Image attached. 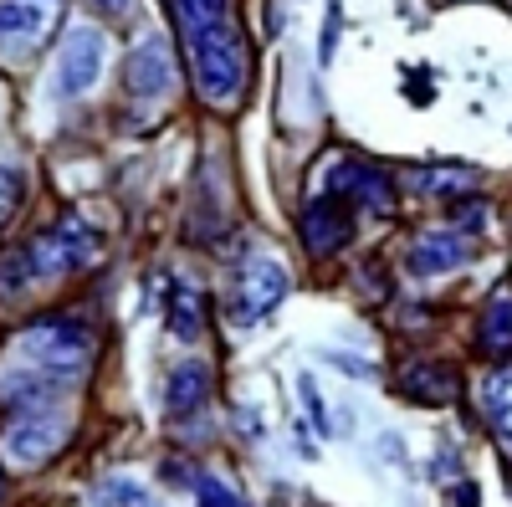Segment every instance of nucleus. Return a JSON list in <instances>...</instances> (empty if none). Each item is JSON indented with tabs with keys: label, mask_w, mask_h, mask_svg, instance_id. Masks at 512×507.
Returning a JSON list of instances; mask_svg holds the SVG:
<instances>
[{
	"label": "nucleus",
	"mask_w": 512,
	"mask_h": 507,
	"mask_svg": "<svg viewBox=\"0 0 512 507\" xmlns=\"http://www.w3.org/2000/svg\"><path fill=\"white\" fill-rule=\"evenodd\" d=\"M98 6H103V11H123V6H128V0H98Z\"/></svg>",
	"instance_id": "nucleus-27"
},
{
	"label": "nucleus",
	"mask_w": 512,
	"mask_h": 507,
	"mask_svg": "<svg viewBox=\"0 0 512 507\" xmlns=\"http://www.w3.org/2000/svg\"><path fill=\"white\" fill-rule=\"evenodd\" d=\"M451 216H456L461 231H482V226H487V205H482V200H477V205H451Z\"/></svg>",
	"instance_id": "nucleus-24"
},
{
	"label": "nucleus",
	"mask_w": 512,
	"mask_h": 507,
	"mask_svg": "<svg viewBox=\"0 0 512 507\" xmlns=\"http://www.w3.org/2000/svg\"><path fill=\"white\" fill-rule=\"evenodd\" d=\"M169 328H175V338H200L205 318H200V298H195V287H175L169 292Z\"/></svg>",
	"instance_id": "nucleus-15"
},
{
	"label": "nucleus",
	"mask_w": 512,
	"mask_h": 507,
	"mask_svg": "<svg viewBox=\"0 0 512 507\" xmlns=\"http://www.w3.org/2000/svg\"><path fill=\"white\" fill-rule=\"evenodd\" d=\"M287 298V267L267 251H246L236 262V313L241 318H267Z\"/></svg>",
	"instance_id": "nucleus-5"
},
{
	"label": "nucleus",
	"mask_w": 512,
	"mask_h": 507,
	"mask_svg": "<svg viewBox=\"0 0 512 507\" xmlns=\"http://www.w3.org/2000/svg\"><path fill=\"white\" fill-rule=\"evenodd\" d=\"M98 231L88 221H77V216H62L57 226H47L26 251H31V267L36 277H57V272H77V267H88L98 257Z\"/></svg>",
	"instance_id": "nucleus-3"
},
{
	"label": "nucleus",
	"mask_w": 512,
	"mask_h": 507,
	"mask_svg": "<svg viewBox=\"0 0 512 507\" xmlns=\"http://www.w3.org/2000/svg\"><path fill=\"white\" fill-rule=\"evenodd\" d=\"M185 47H190V77H195V93L205 103H236L246 93V36L231 16L210 21L185 31Z\"/></svg>",
	"instance_id": "nucleus-1"
},
{
	"label": "nucleus",
	"mask_w": 512,
	"mask_h": 507,
	"mask_svg": "<svg viewBox=\"0 0 512 507\" xmlns=\"http://www.w3.org/2000/svg\"><path fill=\"white\" fill-rule=\"evenodd\" d=\"M103 52H108V41H103L98 26H72L67 41H62V57H57V93L62 98L88 93L103 72Z\"/></svg>",
	"instance_id": "nucleus-7"
},
{
	"label": "nucleus",
	"mask_w": 512,
	"mask_h": 507,
	"mask_svg": "<svg viewBox=\"0 0 512 507\" xmlns=\"http://www.w3.org/2000/svg\"><path fill=\"white\" fill-rule=\"evenodd\" d=\"M52 36V0H0V52L26 57Z\"/></svg>",
	"instance_id": "nucleus-8"
},
{
	"label": "nucleus",
	"mask_w": 512,
	"mask_h": 507,
	"mask_svg": "<svg viewBox=\"0 0 512 507\" xmlns=\"http://www.w3.org/2000/svg\"><path fill=\"white\" fill-rule=\"evenodd\" d=\"M175 16H180V31H195V26L231 16V0H175Z\"/></svg>",
	"instance_id": "nucleus-19"
},
{
	"label": "nucleus",
	"mask_w": 512,
	"mask_h": 507,
	"mask_svg": "<svg viewBox=\"0 0 512 507\" xmlns=\"http://www.w3.org/2000/svg\"><path fill=\"white\" fill-rule=\"evenodd\" d=\"M0 497H6V477H0Z\"/></svg>",
	"instance_id": "nucleus-28"
},
{
	"label": "nucleus",
	"mask_w": 512,
	"mask_h": 507,
	"mask_svg": "<svg viewBox=\"0 0 512 507\" xmlns=\"http://www.w3.org/2000/svg\"><path fill=\"white\" fill-rule=\"evenodd\" d=\"M16 205H21V175L0 164V226H6V221L16 216Z\"/></svg>",
	"instance_id": "nucleus-23"
},
{
	"label": "nucleus",
	"mask_w": 512,
	"mask_h": 507,
	"mask_svg": "<svg viewBox=\"0 0 512 507\" xmlns=\"http://www.w3.org/2000/svg\"><path fill=\"white\" fill-rule=\"evenodd\" d=\"M466 257H472V241L461 231H425L410 246V272L415 277H446V272L466 267Z\"/></svg>",
	"instance_id": "nucleus-11"
},
{
	"label": "nucleus",
	"mask_w": 512,
	"mask_h": 507,
	"mask_svg": "<svg viewBox=\"0 0 512 507\" xmlns=\"http://www.w3.org/2000/svg\"><path fill=\"white\" fill-rule=\"evenodd\" d=\"M123 82L134 98H164L175 88V57H169V41L164 36H144L134 52H128Z\"/></svg>",
	"instance_id": "nucleus-9"
},
{
	"label": "nucleus",
	"mask_w": 512,
	"mask_h": 507,
	"mask_svg": "<svg viewBox=\"0 0 512 507\" xmlns=\"http://www.w3.org/2000/svg\"><path fill=\"white\" fill-rule=\"evenodd\" d=\"M98 502L103 507H159L154 492L144 482H134V477H103L98 482Z\"/></svg>",
	"instance_id": "nucleus-16"
},
{
	"label": "nucleus",
	"mask_w": 512,
	"mask_h": 507,
	"mask_svg": "<svg viewBox=\"0 0 512 507\" xmlns=\"http://www.w3.org/2000/svg\"><path fill=\"white\" fill-rule=\"evenodd\" d=\"M333 41H338V0H328V26H323V62L333 57Z\"/></svg>",
	"instance_id": "nucleus-25"
},
{
	"label": "nucleus",
	"mask_w": 512,
	"mask_h": 507,
	"mask_svg": "<svg viewBox=\"0 0 512 507\" xmlns=\"http://www.w3.org/2000/svg\"><path fill=\"white\" fill-rule=\"evenodd\" d=\"M349 236H354V221H349V210L338 205L333 195L308 200V210H303V246L313 251V257H333L338 246H349Z\"/></svg>",
	"instance_id": "nucleus-10"
},
{
	"label": "nucleus",
	"mask_w": 512,
	"mask_h": 507,
	"mask_svg": "<svg viewBox=\"0 0 512 507\" xmlns=\"http://www.w3.org/2000/svg\"><path fill=\"white\" fill-rule=\"evenodd\" d=\"M297 400H303L308 420H313V426H318L323 436H333V431H338L333 420H328V405H323V395H318V385H313V374H303V379H297Z\"/></svg>",
	"instance_id": "nucleus-21"
},
{
	"label": "nucleus",
	"mask_w": 512,
	"mask_h": 507,
	"mask_svg": "<svg viewBox=\"0 0 512 507\" xmlns=\"http://www.w3.org/2000/svg\"><path fill=\"white\" fill-rule=\"evenodd\" d=\"M67 436H72L67 415L57 405H36V410H21L6 426V451H11V461H21V467H41L52 451H62Z\"/></svg>",
	"instance_id": "nucleus-4"
},
{
	"label": "nucleus",
	"mask_w": 512,
	"mask_h": 507,
	"mask_svg": "<svg viewBox=\"0 0 512 507\" xmlns=\"http://www.w3.org/2000/svg\"><path fill=\"white\" fill-rule=\"evenodd\" d=\"M400 390H405L410 400H420V405H446V400L456 395V374H451L446 364H410Z\"/></svg>",
	"instance_id": "nucleus-14"
},
{
	"label": "nucleus",
	"mask_w": 512,
	"mask_h": 507,
	"mask_svg": "<svg viewBox=\"0 0 512 507\" xmlns=\"http://www.w3.org/2000/svg\"><path fill=\"white\" fill-rule=\"evenodd\" d=\"M472 185H477V175H466V169H436V175H420L425 195H466Z\"/></svg>",
	"instance_id": "nucleus-20"
},
{
	"label": "nucleus",
	"mask_w": 512,
	"mask_h": 507,
	"mask_svg": "<svg viewBox=\"0 0 512 507\" xmlns=\"http://www.w3.org/2000/svg\"><path fill=\"white\" fill-rule=\"evenodd\" d=\"M323 195L333 200H349L359 210H369V216H390V205H395V185L384 169L374 164H359V159H338L328 169V180H323Z\"/></svg>",
	"instance_id": "nucleus-6"
},
{
	"label": "nucleus",
	"mask_w": 512,
	"mask_h": 507,
	"mask_svg": "<svg viewBox=\"0 0 512 507\" xmlns=\"http://www.w3.org/2000/svg\"><path fill=\"white\" fill-rule=\"evenodd\" d=\"M205 400H210V369L205 364H180L169 374V395H164L169 415H195Z\"/></svg>",
	"instance_id": "nucleus-13"
},
{
	"label": "nucleus",
	"mask_w": 512,
	"mask_h": 507,
	"mask_svg": "<svg viewBox=\"0 0 512 507\" xmlns=\"http://www.w3.org/2000/svg\"><path fill=\"white\" fill-rule=\"evenodd\" d=\"M487 415H492V426L512 441V369H497L492 379H487Z\"/></svg>",
	"instance_id": "nucleus-17"
},
{
	"label": "nucleus",
	"mask_w": 512,
	"mask_h": 507,
	"mask_svg": "<svg viewBox=\"0 0 512 507\" xmlns=\"http://www.w3.org/2000/svg\"><path fill=\"white\" fill-rule=\"evenodd\" d=\"M31 277H36V267H31V251H11V257L0 262V287H6V298H16V292H21Z\"/></svg>",
	"instance_id": "nucleus-22"
},
{
	"label": "nucleus",
	"mask_w": 512,
	"mask_h": 507,
	"mask_svg": "<svg viewBox=\"0 0 512 507\" xmlns=\"http://www.w3.org/2000/svg\"><path fill=\"white\" fill-rule=\"evenodd\" d=\"M190 492H195V507H251L231 482H221V477H210V472H200V477H190Z\"/></svg>",
	"instance_id": "nucleus-18"
},
{
	"label": "nucleus",
	"mask_w": 512,
	"mask_h": 507,
	"mask_svg": "<svg viewBox=\"0 0 512 507\" xmlns=\"http://www.w3.org/2000/svg\"><path fill=\"white\" fill-rule=\"evenodd\" d=\"M26 359L41 364L47 374H82L93 364V328L77 323V318H52V323H36L26 333Z\"/></svg>",
	"instance_id": "nucleus-2"
},
{
	"label": "nucleus",
	"mask_w": 512,
	"mask_h": 507,
	"mask_svg": "<svg viewBox=\"0 0 512 507\" xmlns=\"http://www.w3.org/2000/svg\"><path fill=\"white\" fill-rule=\"evenodd\" d=\"M477 338H482V354H492V359L512 354V282L492 287V298L482 308V333Z\"/></svg>",
	"instance_id": "nucleus-12"
},
{
	"label": "nucleus",
	"mask_w": 512,
	"mask_h": 507,
	"mask_svg": "<svg viewBox=\"0 0 512 507\" xmlns=\"http://www.w3.org/2000/svg\"><path fill=\"white\" fill-rule=\"evenodd\" d=\"M451 502H456V507H482V492H477V482H461V487L451 492Z\"/></svg>",
	"instance_id": "nucleus-26"
}]
</instances>
